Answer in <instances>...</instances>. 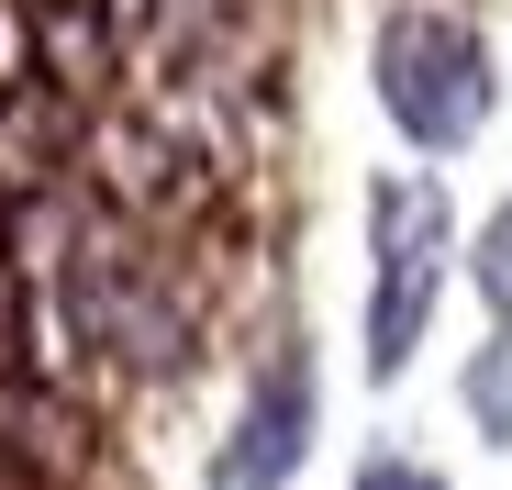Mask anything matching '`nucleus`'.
<instances>
[{
	"label": "nucleus",
	"instance_id": "1",
	"mask_svg": "<svg viewBox=\"0 0 512 490\" xmlns=\"http://www.w3.org/2000/svg\"><path fill=\"white\" fill-rule=\"evenodd\" d=\"M56 323H67L78 346H101L112 368H134V379H179L190 346H201L179 279H167L123 223H90V234H78V257L56 268Z\"/></svg>",
	"mask_w": 512,
	"mask_h": 490
},
{
	"label": "nucleus",
	"instance_id": "2",
	"mask_svg": "<svg viewBox=\"0 0 512 490\" xmlns=\"http://www.w3.org/2000/svg\"><path fill=\"white\" fill-rule=\"evenodd\" d=\"M368 90L379 112L423 145V156H457L490 101H501V78H490V45L468 12H435V0H401V12H379V45H368Z\"/></svg>",
	"mask_w": 512,
	"mask_h": 490
},
{
	"label": "nucleus",
	"instance_id": "3",
	"mask_svg": "<svg viewBox=\"0 0 512 490\" xmlns=\"http://www.w3.org/2000/svg\"><path fill=\"white\" fill-rule=\"evenodd\" d=\"M446 245H457V212H446L435 179H379L368 190V379H401L412 346L435 335Z\"/></svg>",
	"mask_w": 512,
	"mask_h": 490
},
{
	"label": "nucleus",
	"instance_id": "4",
	"mask_svg": "<svg viewBox=\"0 0 512 490\" xmlns=\"http://www.w3.org/2000/svg\"><path fill=\"white\" fill-rule=\"evenodd\" d=\"M312 424H323L312 346L279 335L268 357L245 368V390H234V424H223V446H212V490H290L301 457H312Z\"/></svg>",
	"mask_w": 512,
	"mask_h": 490
},
{
	"label": "nucleus",
	"instance_id": "5",
	"mask_svg": "<svg viewBox=\"0 0 512 490\" xmlns=\"http://www.w3.org/2000/svg\"><path fill=\"white\" fill-rule=\"evenodd\" d=\"M78 168H90V190L123 212V223H156V212H179L201 179H190V156L167 145L156 123L134 112H90V134H78Z\"/></svg>",
	"mask_w": 512,
	"mask_h": 490
},
{
	"label": "nucleus",
	"instance_id": "6",
	"mask_svg": "<svg viewBox=\"0 0 512 490\" xmlns=\"http://www.w3.org/2000/svg\"><path fill=\"white\" fill-rule=\"evenodd\" d=\"M23 45H34V78L78 112H101V90L123 78V23L101 0H23Z\"/></svg>",
	"mask_w": 512,
	"mask_h": 490
},
{
	"label": "nucleus",
	"instance_id": "7",
	"mask_svg": "<svg viewBox=\"0 0 512 490\" xmlns=\"http://www.w3.org/2000/svg\"><path fill=\"white\" fill-rule=\"evenodd\" d=\"M0 446H12L45 490H78V479H90V457H101L90 413H78L56 379H0Z\"/></svg>",
	"mask_w": 512,
	"mask_h": 490
},
{
	"label": "nucleus",
	"instance_id": "8",
	"mask_svg": "<svg viewBox=\"0 0 512 490\" xmlns=\"http://www.w3.org/2000/svg\"><path fill=\"white\" fill-rule=\"evenodd\" d=\"M78 134H90L78 101H56L45 78H12L0 90V190H56V168H78Z\"/></svg>",
	"mask_w": 512,
	"mask_h": 490
},
{
	"label": "nucleus",
	"instance_id": "9",
	"mask_svg": "<svg viewBox=\"0 0 512 490\" xmlns=\"http://www.w3.org/2000/svg\"><path fill=\"white\" fill-rule=\"evenodd\" d=\"M0 379H56V346H45V301L23 268H0Z\"/></svg>",
	"mask_w": 512,
	"mask_h": 490
},
{
	"label": "nucleus",
	"instance_id": "10",
	"mask_svg": "<svg viewBox=\"0 0 512 490\" xmlns=\"http://www.w3.org/2000/svg\"><path fill=\"white\" fill-rule=\"evenodd\" d=\"M468 279H479V301H490V323H512V201L468 234Z\"/></svg>",
	"mask_w": 512,
	"mask_h": 490
},
{
	"label": "nucleus",
	"instance_id": "11",
	"mask_svg": "<svg viewBox=\"0 0 512 490\" xmlns=\"http://www.w3.org/2000/svg\"><path fill=\"white\" fill-rule=\"evenodd\" d=\"M468 413H479L490 435H512V335H501V346L468 368Z\"/></svg>",
	"mask_w": 512,
	"mask_h": 490
},
{
	"label": "nucleus",
	"instance_id": "12",
	"mask_svg": "<svg viewBox=\"0 0 512 490\" xmlns=\"http://www.w3.org/2000/svg\"><path fill=\"white\" fill-rule=\"evenodd\" d=\"M346 490H446V479L423 468V457H368V468H357Z\"/></svg>",
	"mask_w": 512,
	"mask_h": 490
},
{
	"label": "nucleus",
	"instance_id": "13",
	"mask_svg": "<svg viewBox=\"0 0 512 490\" xmlns=\"http://www.w3.org/2000/svg\"><path fill=\"white\" fill-rule=\"evenodd\" d=\"M0 490H45V479H34V468H23L12 446H0Z\"/></svg>",
	"mask_w": 512,
	"mask_h": 490
}]
</instances>
